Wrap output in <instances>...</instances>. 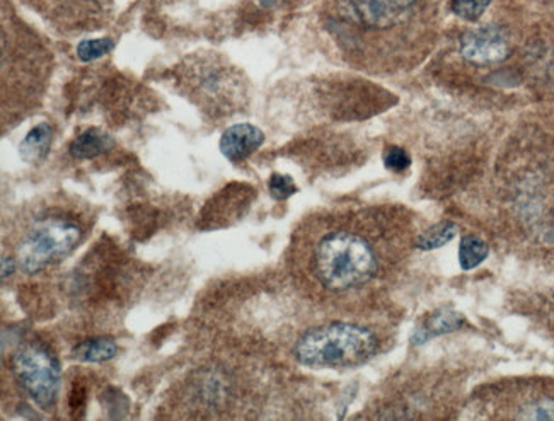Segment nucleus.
I'll list each match as a JSON object with an SVG mask.
<instances>
[{"mask_svg":"<svg viewBox=\"0 0 554 421\" xmlns=\"http://www.w3.org/2000/svg\"><path fill=\"white\" fill-rule=\"evenodd\" d=\"M417 232L400 207L323 211L306 219L288 249V268L309 297L350 304L377 292L401 268Z\"/></svg>","mask_w":554,"mask_h":421,"instance_id":"obj_1","label":"nucleus"},{"mask_svg":"<svg viewBox=\"0 0 554 421\" xmlns=\"http://www.w3.org/2000/svg\"><path fill=\"white\" fill-rule=\"evenodd\" d=\"M89 220L72 205H41L11 235V256L26 275L65 261L86 239Z\"/></svg>","mask_w":554,"mask_h":421,"instance_id":"obj_2","label":"nucleus"},{"mask_svg":"<svg viewBox=\"0 0 554 421\" xmlns=\"http://www.w3.org/2000/svg\"><path fill=\"white\" fill-rule=\"evenodd\" d=\"M381 350L379 336L351 323H329L306 331L294 346L295 360L309 368H353Z\"/></svg>","mask_w":554,"mask_h":421,"instance_id":"obj_3","label":"nucleus"},{"mask_svg":"<svg viewBox=\"0 0 554 421\" xmlns=\"http://www.w3.org/2000/svg\"><path fill=\"white\" fill-rule=\"evenodd\" d=\"M239 398L237 381L224 367L196 368L185 379L179 402L181 418H227Z\"/></svg>","mask_w":554,"mask_h":421,"instance_id":"obj_4","label":"nucleus"},{"mask_svg":"<svg viewBox=\"0 0 554 421\" xmlns=\"http://www.w3.org/2000/svg\"><path fill=\"white\" fill-rule=\"evenodd\" d=\"M11 370L21 391L43 411L57 406L62 387V368L55 351L43 342H29L18 348Z\"/></svg>","mask_w":554,"mask_h":421,"instance_id":"obj_5","label":"nucleus"},{"mask_svg":"<svg viewBox=\"0 0 554 421\" xmlns=\"http://www.w3.org/2000/svg\"><path fill=\"white\" fill-rule=\"evenodd\" d=\"M188 95L211 113L224 111L234 99L237 80L232 70L222 65L217 57L200 58L185 67L181 80Z\"/></svg>","mask_w":554,"mask_h":421,"instance_id":"obj_6","label":"nucleus"},{"mask_svg":"<svg viewBox=\"0 0 554 421\" xmlns=\"http://www.w3.org/2000/svg\"><path fill=\"white\" fill-rule=\"evenodd\" d=\"M16 41H12V37L2 31V97L7 101V97L12 96L16 91V84H24L26 96H35L38 93L39 77L41 72L38 70L39 50L37 45L22 43L24 37L21 39L20 31L14 33Z\"/></svg>","mask_w":554,"mask_h":421,"instance_id":"obj_7","label":"nucleus"},{"mask_svg":"<svg viewBox=\"0 0 554 421\" xmlns=\"http://www.w3.org/2000/svg\"><path fill=\"white\" fill-rule=\"evenodd\" d=\"M417 0H343L340 20L367 31H385L411 18Z\"/></svg>","mask_w":554,"mask_h":421,"instance_id":"obj_8","label":"nucleus"},{"mask_svg":"<svg viewBox=\"0 0 554 421\" xmlns=\"http://www.w3.org/2000/svg\"><path fill=\"white\" fill-rule=\"evenodd\" d=\"M460 55L473 65H495L510 54V39L500 26H481L460 38Z\"/></svg>","mask_w":554,"mask_h":421,"instance_id":"obj_9","label":"nucleus"},{"mask_svg":"<svg viewBox=\"0 0 554 421\" xmlns=\"http://www.w3.org/2000/svg\"><path fill=\"white\" fill-rule=\"evenodd\" d=\"M265 142V134L249 123H239L229 127L220 138V153L222 155L237 164L246 161L249 155L256 153Z\"/></svg>","mask_w":554,"mask_h":421,"instance_id":"obj_10","label":"nucleus"},{"mask_svg":"<svg viewBox=\"0 0 554 421\" xmlns=\"http://www.w3.org/2000/svg\"><path fill=\"white\" fill-rule=\"evenodd\" d=\"M507 411H512L509 418L514 420H554V394L542 391L525 392L516 404L503 409V413Z\"/></svg>","mask_w":554,"mask_h":421,"instance_id":"obj_11","label":"nucleus"},{"mask_svg":"<svg viewBox=\"0 0 554 421\" xmlns=\"http://www.w3.org/2000/svg\"><path fill=\"white\" fill-rule=\"evenodd\" d=\"M52 140L54 130L48 123H39L37 127H33L21 142V159L28 164H41L50 153Z\"/></svg>","mask_w":554,"mask_h":421,"instance_id":"obj_12","label":"nucleus"},{"mask_svg":"<svg viewBox=\"0 0 554 421\" xmlns=\"http://www.w3.org/2000/svg\"><path fill=\"white\" fill-rule=\"evenodd\" d=\"M115 145L113 136L104 134L99 128H89L72 140L69 151L74 159L87 161V159H95L101 153L112 151Z\"/></svg>","mask_w":554,"mask_h":421,"instance_id":"obj_13","label":"nucleus"},{"mask_svg":"<svg viewBox=\"0 0 554 421\" xmlns=\"http://www.w3.org/2000/svg\"><path fill=\"white\" fill-rule=\"evenodd\" d=\"M462 325H464V318L459 312H454V310H439V312L432 314L425 321V325L417 329V333L413 334L411 342H413V345H420V343L428 342L434 336L456 331Z\"/></svg>","mask_w":554,"mask_h":421,"instance_id":"obj_14","label":"nucleus"},{"mask_svg":"<svg viewBox=\"0 0 554 421\" xmlns=\"http://www.w3.org/2000/svg\"><path fill=\"white\" fill-rule=\"evenodd\" d=\"M118 355V345L112 338H93L74 346L72 357L84 364H103Z\"/></svg>","mask_w":554,"mask_h":421,"instance_id":"obj_15","label":"nucleus"},{"mask_svg":"<svg viewBox=\"0 0 554 421\" xmlns=\"http://www.w3.org/2000/svg\"><path fill=\"white\" fill-rule=\"evenodd\" d=\"M458 230V226L454 222H451V220L439 222V224L423 230L421 234L417 235L415 248L421 249V251H432V249L442 248V246H445L447 243H451L456 237Z\"/></svg>","mask_w":554,"mask_h":421,"instance_id":"obj_16","label":"nucleus"},{"mask_svg":"<svg viewBox=\"0 0 554 421\" xmlns=\"http://www.w3.org/2000/svg\"><path fill=\"white\" fill-rule=\"evenodd\" d=\"M490 254L488 244L473 234H467L462 237L460 241V248H459V261L464 271L475 269L479 267Z\"/></svg>","mask_w":554,"mask_h":421,"instance_id":"obj_17","label":"nucleus"},{"mask_svg":"<svg viewBox=\"0 0 554 421\" xmlns=\"http://www.w3.org/2000/svg\"><path fill=\"white\" fill-rule=\"evenodd\" d=\"M113 48H115V43L110 38L84 39L77 45V57L82 62H93V60L112 54Z\"/></svg>","mask_w":554,"mask_h":421,"instance_id":"obj_18","label":"nucleus"},{"mask_svg":"<svg viewBox=\"0 0 554 421\" xmlns=\"http://www.w3.org/2000/svg\"><path fill=\"white\" fill-rule=\"evenodd\" d=\"M492 2L493 0H454L451 4V9L459 18L475 22L484 14Z\"/></svg>","mask_w":554,"mask_h":421,"instance_id":"obj_19","label":"nucleus"},{"mask_svg":"<svg viewBox=\"0 0 554 421\" xmlns=\"http://www.w3.org/2000/svg\"><path fill=\"white\" fill-rule=\"evenodd\" d=\"M297 193V186L294 179L287 174H271L269 177V194L273 200L282 202Z\"/></svg>","mask_w":554,"mask_h":421,"instance_id":"obj_20","label":"nucleus"},{"mask_svg":"<svg viewBox=\"0 0 554 421\" xmlns=\"http://www.w3.org/2000/svg\"><path fill=\"white\" fill-rule=\"evenodd\" d=\"M411 164V157L401 147H387L384 153V166L393 173H404Z\"/></svg>","mask_w":554,"mask_h":421,"instance_id":"obj_21","label":"nucleus"},{"mask_svg":"<svg viewBox=\"0 0 554 421\" xmlns=\"http://www.w3.org/2000/svg\"><path fill=\"white\" fill-rule=\"evenodd\" d=\"M84 402H86V391L82 387H77L76 384L72 392H70V408H72V411H82Z\"/></svg>","mask_w":554,"mask_h":421,"instance_id":"obj_22","label":"nucleus"},{"mask_svg":"<svg viewBox=\"0 0 554 421\" xmlns=\"http://www.w3.org/2000/svg\"><path fill=\"white\" fill-rule=\"evenodd\" d=\"M18 269V263H16V260L9 254H4L2 256V280H5L7 277H11L14 271Z\"/></svg>","mask_w":554,"mask_h":421,"instance_id":"obj_23","label":"nucleus"},{"mask_svg":"<svg viewBox=\"0 0 554 421\" xmlns=\"http://www.w3.org/2000/svg\"><path fill=\"white\" fill-rule=\"evenodd\" d=\"M280 0H260V4L263 5V7H273V5H277Z\"/></svg>","mask_w":554,"mask_h":421,"instance_id":"obj_24","label":"nucleus"}]
</instances>
